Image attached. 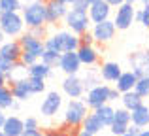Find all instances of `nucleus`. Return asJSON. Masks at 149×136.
I'll list each match as a JSON object with an SVG mask.
<instances>
[{"instance_id":"37","label":"nucleus","mask_w":149,"mask_h":136,"mask_svg":"<svg viewBox=\"0 0 149 136\" xmlns=\"http://www.w3.org/2000/svg\"><path fill=\"white\" fill-rule=\"evenodd\" d=\"M38 61H40V59H38L36 55H32V53H26V51H23V55H21V59H19V63H21L23 66H26V68H29V66H32L34 63H38Z\"/></svg>"},{"instance_id":"48","label":"nucleus","mask_w":149,"mask_h":136,"mask_svg":"<svg viewBox=\"0 0 149 136\" xmlns=\"http://www.w3.org/2000/svg\"><path fill=\"white\" fill-rule=\"evenodd\" d=\"M6 119H8V115L4 114V110H0V130H2V127H4V123H6Z\"/></svg>"},{"instance_id":"34","label":"nucleus","mask_w":149,"mask_h":136,"mask_svg":"<svg viewBox=\"0 0 149 136\" xmlns=\"http://www.w3.org/2000/svg\"><path fill=\"white\" fill-rule=\"evenodd\" d=\"M115 123H123V125H130V112L125 110L123 106L117 108L115 110V119H113Z\"/></svg>"},{"instance_id":"56","label":"nucleus","mask_w":149,"mask_h":136,"mask_svg":"<svg viewBox=\"0 0 149 136\" xmlns=\"http://www.w3.org/2000/svg\"><path fill=\"white\" fill-rule=\"evenodd\" d=\"M0 136H8V134H4V130H0Z\"/></svg>"},{"instance_id":"5","label":"nucleus","mask_w":149,"mask_h":136,"mask_svg":"<svg viewBox=\"0 0 149 136\" xmlns=\"http://www.w3.org/2000/svg\"><path fill=\"white\" fill-rule=\"evenodd\" d=\"M64 27L70 30V32L81 36V34H85V32L91 30L93 23H91V19H89L87 11H79V10L70 8L68 13H66V17H64Z\"/></svg>"},{"instance_id":"17","label":"nucleus","mask_w":149,"mask_h":136,"mask_svg":"<svg viewBox=\"0 0 149 136\" xmlns=\"http://www.w3.org/2000/svg\"><path fill=\"white\" fill-rule=\"evenodd\" d=\"M76 53L81 61V66H95L100 61V51L95 45H79Z\"/></svg>"},{"instance_id":"26","label":"nucleus","mask_w":149,"mask_h":136,"mask_svg":"<svg viewBox=\"0 0 149 136\" xmlns=\"http://www.w3.org/2000/svg\"><path fill=\"white\" fill-rule=\"evenodd\" d=\"M26 72H29V77H42V80H47L51 74H53V68H51L49 64L38 61V63L32 64V66L26 68Z\"/></svg>"},{"instance_id":"27","label":"nucleus","mask_w":149,"mask_h":136,"mask_svg":"<svg viewBox=\"0 0 149 136\" xmlns=\"http://www.w3.org/2000/svg\"><path fill=\"white\" fill-rule=\"evenodd\" d=\"M13 104H15V98H13L11 89L8 85L0 87V110H10Z\"/></svg>"},{"instance_id":"12","label":"nucleus","mask_w":149,"mask_h":136,"mask_svg":"<svg viewBox=\"0 0 149 136\" xmlns=\"http://www.w3.org/2000/svg\"><path fill=\"white\" fill-rule=\"evenodd\" d=\"M62 93H64L68 98H81L85 95V85H83V80H81L77 74L74 76H66L62 80Z\"/></svg>"},{"instance_id":"7","label":"nucleus","mask_w":149,"mask_h":136,"mask_svg":"<svg viewBox=\"0 0 149 136\" xmlns=\"http://www.w3.org/2000/svg\"><path fill=\"white\" fill-rule=\"evenodd\" d=\"M115 23L113 19H108V21H102V23H95L91 27V34L95 38V44H100V45H106L115 38Z\"/></svg>"},{"instance_id":"14","label":"nucleus","mask_w":149,"mask_h":136,"mask_svg":"<svg viewBox=\"0 0 149 136\" xmlns=\"http://www.w3.org/2000/svg\"><path fill=\"white\" fill-rule=\"evenodd\" d=\"M89 19H91V23L95 25V23H102V21H108V19H111V13H113V8L109 6L106 0H98V2L91 4L89 6Z\"/></svg>"},{"instance_id":"11","label":"nucleus","mask_w":149,"mask_h":136,"mask_svg":"<svg viewBox=\"0 0 149 136\" xmlns=\"http://www.w3.org/2000/svg\"><path fill=\"white\" fill-rule=\"evenodd\" d=\"M8 87L11 89L13 93V98L19 100V102H25L32 96V91H30V83H29V77H10L8 81Z\"/></svg>"},{"instance_id":"53","label":"nucleus","mask_w":149,"mask_h":136,"mask_svg":"<svg viewBox=\"0 0 149 136\" xmlns=\"http://www.w3.org/2000/svg\"><path fill=\"white\" fill-rule=\"evenodd\" d=\"M61 2H64L66 6H72V4H74V2H77V0H61Z\"/></svg>"},{"instance_id":"6","label":"nucleus","mask_w":149,"mask_h":136,"mask_svg":"<svg viewBox=\"0 0 149 136\" xmlns=\"http://www.w3.org/2000/svg\"><path fill=\"white\" fill-rule=\"evenodd\" d=\"M83 102L87 104L89 110H96V108L104 106V104L109 102V85H102L98 83L96 87L85 91V96H83Z\"/></svg>"},{"instance_id":"50","label":"nucleus","mask_w":149,"mask_h":136,"mask_svg":"<svg viewBox=\"0 0 149 136\" xmlns=\"http://www.w3.org/2000/svg\"><path fill=\"white\" fill-rule=\"evenodd\" d=\"M128 4H138V2H142V4H149V0H127Z\"/></svg>"},{"instance_id":"15","label":"nucleus","mask_w":149,"mask_h":136,"mask_svg":"<svg viewBox=\"0 0 149 136\" xmlns=\"http://www.w3.org/2000/svg\"><path fill=\"white\" fill-rule=\"evenodd\" d=\"M130 68L132 72L138 77L142 76H149V49H143V51H136L130 55Z\"/></svg>"},{"instance_id":"20","label":"nucleus","mask_w":149,"mask_h":136,"mask_svg":"<svg viewBox=\"0 0 149 136\" xmlns=\"http://www.w3.org/2000/svg\"><path fill=\"white\" fill-rule=\"evenodd\" d=\"M0 55L19 63V59H21V55H23V47H21V44H19V40H6L0 45Z\"/></svg>"},{"instance_id":"2","label":"nucleus","mask_w":149,"mask_h":136,"mask_svg":"<svg viewBox=\"0 0 149 136\" xmlns=\"http://www.w3.org/2000/svg\"><path fill=\"white\" fill-rule=\"evenodd\" d=\"M21 15L26 30L47 25V10H45V2H42V0H32L29 4H23Z\"/></svg>"},{"instance_id":"9","label":"nucleus","mask_w":149,"mask_h":136,"mask_svg":"<svg viewBox=\"0 0 149 136\" xmlns=\"http://www.w3.org/2000/svg\"><path fill=\"white\" fill-rule=\"evenodd\" d=\"M61 108H62V95L57 91H49L45 93L44 100L40 104V114L44 117H55L61 112Z\"/></svg>"},{"instance_id":"19","label":"nucleus","mask_w":149,"mask_h":136,"mask_svg":"<svg viewBox=\"0 0 149 136\" xmlns=\"http://www.w3.org/2000/svg\"><path fill=\"white\" fill-rule=\"evenodd\" d=\"M100 77L104 81H108V83H115L117 80H119V76L123 74V70H121L119 63H113V61H106V63H102L100 66Z\"/></svg>"},{"instance_id":"51","label":"nucleus","mask_w":149,"mask_h":136,"mask_svg":"<svg viewBox=\"0 0 149 136\" xmlns=\"http://www.w3.org/2000/svg\"><path fill=\"white\" fill-rule=\"evenodd\" d=\"M6 40H8V38H6V34H4V32H2V29H0V45H2Z\"/></svg>"},{"instance_id":"21","label":"nucleus","mask_w":149,"mask_h":136,"mask_svg":"<svg viewBox=\"0 0 149 136\" xmlns=\"http://www.w3.org/2000/svg\"><path fill=\"white\" fill-rule=\"evenodd\" d=\"M2 130H4V134H8V136H21L25 133V121H23L19 115H8Z\"/></svg>"},{"instance_id":"58","label":"nucleus","mask_w":149,"mask_h":136,"mask_svg":"<svg viewBox=\"0 0 149 136\" xmlns=\"http://www.w3.org/2000/svg\"><path fill=\"white\" fill-rule=\"evenodd\" d=\"M0 15H2V8H0Z\"/></svg>"},{"instance_id":"42","label":"nucleus","mask_w":149,"mask_h":136,"mask_svg":"<svg viewBox=\"0 0 149 136\" xmlns=\"http://www.w3.org/2000/svg\"><path fill=\"white\" fill-rule=\"evenodd\" d=\"M70 8H74V10H79V11H89V4L85 2V0H77V2H74Z\"/></svg>"},{"instance_id":"46","label":"nucleus","mask_w":149,"mask_h":136,"mask_svg":"<svg viewBox=\"0 0 149 136\" xmlns=\"http://www.w3.org/2000/svg\"><path fill=\"white\" fill-rule=\"evenodd\" d=\"M106 2H108V4H109L111 8H119L121 4H125L127 0H106Z\"/></svg>"},{"instance_id":"41","label":"nucleus","mask_w":149,"mask_h":136,"mask_svg":"<svg viewBox=\"0 0 149 136\" xmlns=\"http://www.w3.org/2000/svg\"><path fill=\"white\" fill-rule=\"evenodd\" d=\"M79 44H81V45H95V38H93L91 30L79 36Z\"/></svg>"},{"instance_id":"10","label":"nucleus","mask_w":149,"mask_h":136,"mask_svg":"<svg viewBox=\"0 0 149 136\" xmlns=\"http://www.w3.org/2000/svg\"><path fill=\"white\" fill-rule=\"evenodd\" d=\"M17 40H19V44H21L23 51L32 53V55H36V57H38V59H42V55H44V51H45V44H44V40H40V38L32 36L29 30H25V32H23L21 36L17 38Z\"/></svg>"},{"instance_id":"13","label":"nucleus","mask_w":149,"mask_h":136,"mask_svg":"<svg viewBox=\"0 0 149 136\" xmlns=\"http://www.w3.org/2000/svg\"><path fill=\"white\" fill-rule=\"evenodd\" d=\"M45 10H47V25H57V23L64 21L70 6H66L61 0H47L45 2Z\"/></svg>"},{"instance_id":"47","label":"nucleus","mask_w":149,"mask_h":136,"mask_svg":"<svg viewBox=\"0 0 149 136\" xmlns=\"http://www.w3.org/2000/svg\"><path fill=\"white\" fill-rule=\"evenodd\" d=\"M8 81H10V76H6L4 72H0V87H4V85H8Z\"/></svg>"},{"instance_id":"3","label":"nucleus","mask_w":149,"mask_h":136,"mask_svg":"<svg viewBox=\"0 0 149 136\" xmlns=\"http://www.w3.org/2000/svg\"><path fill=\"white\" fill-rule=\"evenodd\" d=\"M0 29L6 34L8 40H17L26 29L21 11H2V15H0Z\"/></svg>"},{"instance_id":"8","label":"nucleus","mask_w":149,"mask_h":136,"mask_svg":"<svg viewBox=\"0 0 149 136\" xmlns=\"http://www.w3.org/2000/svg\"><path fill=\"white\" fill-rule=\"evenodd\" d=\"M134 15H136V8L134 4H121L119 8H115V13H113V23H115V29L117 30H127L132 27L134 21Z\"/></svg>"},{"instance_id":"45","label":"nucleus","mask_w":149,"mask_h":136,"mask_svg":"<svg viewBox=\"0 0 149 136\" xmlns=\"http://www.w3.org/2000/svg\"><path fill=\"white\" fill-rule=\"evenodd\" d=\"M21 136H44V133L40 129H32V130H25Z\"/></svg>"},{"instance_id":"1","label":"nucleus","mask_w":149,"mask_h":136,"mask_svg":"<svg viewBox=\"0 0 149 136\" xmlns=\"http://www.w3.org/2000/svg\"><path fill=\"white\" fill-rule=\"evenodd\" d=\"M45 49H51V51H58V53H66V51H77L79 47V36L74 32H70L68 29L64 30H57V32L49 34L44 40Z\"/></svg>"},{"instance_id":"31","label":"nucleus","mask_w":149,"mask_h":136,"mask_svg":"<svg viewBox=\"0 0 149 136\" xmlns=\"http://www.w3.org/2000/svg\"><path fill=\"white\" fill-rule=\"evenodd\" d=\"M134 21H136V23H142L146 29H149V4H143V8L136 10Z\"/></svg>"},{"instance_id":"52","label":"nucleus","mask_w":149,"mask_h":136,"mask_svg":"<svg viewBox=\"0 0 149 136\" xmlns=\"http://www.w3.org/2000/svg\"><path fill=\"white\" fill-rule=\"evenodd\" d=\"M138 136H149V129L146 127V129H142V133H140Z\"/></svg>"},{"instance_id":"36","label":"nucleus","mask_w":149,"mask_h":136,"mask_svg":"<svg viewBox=\"0 0 149 136\" xmlns=\"http://www.w3.org/2000/svg\"><path fill=\"white\" fill-rule=\"evenodd\" d=\"M83 80V85H85V91H89V89H93V87H96V85L100 83V77L96 76V74H93V72H89L85 77H81Z\"/></svg>"},{"instance_id":"54","label":"nucleus","mask_w":149,"mask_h":136,"mask_svg":"<svg viewBox=\"0 0 149 136\" xmlns=\"http://www.w3.org/2000/svg\"><path fill=\"white\" fill-rule=\"evenodd\" d=\"M11 110H13V112H17V110H19V100H15V104L11 106Z\"/></svg>"},{"instance_id":"28","label":"nucleus","mask_w":149,"mask_h":136,"mask_svg":"<svg viewBox=\"0 0 149 136\" xmlns=\"http://www.w3.org/2000/svg\"><path fill=\"white\" fill-rule=\"evenodd\" d=\"M19 68V63H15V61L11 59H6V57L0 55V72H4L6 76H13V72Z\"/></svg>"},{"instance_id":"33","label":"nucleus","mask_w":149,"mask_h":136,"mask_svg":"<svg viewBox=\"0 0 149 136\" xmlns=\"http://www.w3.org/2000/svg\"><path fill=\"white\" fill-rule=\"evenodd\" d=\"M29 83L32 95H42L45 91V80H42V77H29Z\"/></svg>"},{"instance_id":"30","label":"nucleus","mask_w":149,"mask_h":136,"mask_svg":"<svg viewBox=\"0 0 149 136\" xmlns=\"http://www.w3.org/2000/svg\"><path fill=\"white\" fill-rule=\"evenodd\" d=\"M134 91L138 93L142 98H149V76H142V77H138Z\"/></svg>"},{"instance_id":"40","label":"nucleus","mask_w":149,"mask_h":136,"mask_svg":"<svg viewBox=\"0 0 149 136\" xmlns=\"http://www.w3.org/2000/svg\"><path fill=\"white\" fill-rule=\"evenodd\" d=\"M25 130H32V129H40V121L36 117H25Z\"/></svg>"},{"instance_id":"23","label":"nucleus","mask_w":149,"mask_h":136,"mask_svg":"<svg viewBox=\"0 0 149 136\" xmlns=\"http://www.w3.org/2000/svg\"><path fill=\"white\" fill-rule=\"evenodd\" d=\"M93 114L98 117V121L102 123L104 127H111L113 119H115V108L111 106V104H104V106L96 108V110H93Z\"/></svg>"},{"instance_id":"43","label":"nucleus","mask_w":149,"mask_h":136,"mask_svg":"<svg viewBox=\"0 0 149 136\" xmlns=\"http://www.w3.org/2000/svg\"><path fill=\"white\" fill-rule=\"evenodd\" d=\"M121 98V93L117 91L115 87H109V102H115V100Z\"/></svg>"},{"instance_id":"49","label":"nucleus","mask_w":149,"mask_h":136,"mask_svg":"<svg viewBox=\"0 0 149 136\" xmlns=\"http://www.w3.org/2000/svg\"><path fill=\"white\" fill-rule=\"evenodd\" d=\"M74 136H95V134H89V133H85V130H81V129H76L74 130Z\"/></svg>"},{"instance_id":"29","label":"nucleus","mask_w":149,"mask_h":136,"mask_svg":"<svg viewBox=\"0 0 149 136\" xmlns=\"http://www.w3.org/2000/svg\"><path fill=\"white\" fill-rule=\"evenodd\" d=\"M61 55H62V53H58V51H51V49H45L40 61H42V63H45V64H49L51 68H55V66H58Z\"/></svg>"},{"instance_id":"57","label":"nucleus","mask_w":149,"mask_h":136,"mask_svg":"<svg viewBox=\"0 0 149 136\" xmlns=\"http://www.w3.org/2000/svg\"><path fill=\"white\" fill-rule=\"evenodd\" d=\"M123 136H134V134H128V133H127V134H123Z\"/></svg>"},{"instance_id":"55","label":"nucleus","mask_w":149,"mask_h":136,"mask_svg":"<svg viewBox=\"0 0 149 136\" xmlns=\"http://www.w3.org/2000/svg\"><path fill=\"white\" fill-rule=\"evenodd\" d=\"M85 2L89 4V6H91V4H95V2H98V0H85Z\"/></svg>"},{"instance_id":"39","label":"nucleus","mask_w":149,"mask_h":136,"mask_svg":"<svg viewBox=\"0 0 149 136\" xmlns=\"http://www.w3.org/2000/svg\"><path fill=\"white\" fill-rule=\"evenodd\" d=\"M109 130H111V134H115V136H123V134H127L128 125H123V123H115V121H113L111 127H109Z\"/></svg>"},{"instance_id":"25","label":"nucleus","mask_w":149,"mask_h":136,"mask_svg":"<svg viewBox=\"0 0 149 136\" xmlns=\"http://www.w3.org/2000/svg\"><path fill=\"white\" fill-rule=\"evenodd\" d=\"M79 129H81V130H85V133H89V134H98L102 129H106V127L98 121V117H96L93 112H89L87 117L83 119V123H81Z\"/></svg>"},{"instance_id":"38","label":"nucleus","mask_w":149,"mask_h":136,"mask_svg":"<svg viewBox=\"0 0 149 136\" xmlns=\"http://www.w3.org/2000/svg\"><path fill=\"white\" fill-rule=\"evenodd\" d=\"M29 32L32 34V36L40 38V40H45V38L49 36V32H47V25H44V27H34V29H29Z\"/></svg>"},{"instance_id":"32","label":"nucleus","mask_w":149,"mask_h":136,"mask_svg":"<svg viewBox=\"0 0 149 136\" xmlns=\"http://www.w3.org/2000/svg\"><path fill=\"white\" fill-rule=\"evenodd\" d=\"M2 11H21L23 10V0H0Z\"/></svg>"},{"instance_id":"44","label":"nucleus","mask_w":149,"mask_h":136,"mask_svg":"<svg viewBox=\"0 0 149 136\" xmlns=\"http://www.w3.org/2000/svg\"><path fill=\"white\" fill-rule=\"evenodd\" d=\"M127 133H128V134H134V136H138L140 133H142V127H138V125H132V123H130V125H128V130H127Z\"/></svg>"},{"instance_id":"18","label":"nucleus","mask_w":149,"mask_h":136,"mask_svg":"<svg viewBox=\"0 0 149 136\" xmlns=\"http://www.w3.org/2000/svg\"><path fill=\"white\" fill-rule=\"evenodd\" d=\"M136 81H138V76H136L132 70H125V72L119 76V80L113 83V87H115L117 91L123 95V93H130V91H134Z\"/></svg>"},{"instance_id":"22","label":"nucleus","mask_w":149,"mask_h":136,"mask_svg":"<svg viewBox=\"0 0 149 136\" xmlns=\"http://www.w3.org/2000/svg\"><path fill=\"white\" fill-rule=\"evenodd\" d=\"M130 123H132V125L142 127V129L149 127V106L146 102H143L142 106H138L136 110L130 112Z\"/></svg>"},{"instance_id":"59","label":"nucleus","mask_w":149,"mask_h":136,"mask_svg":"<svg viewBox=\"0 0 149 136\" xmlns=\"http://www.w3.org/2000/svg\"><path fill=\"white\" fill-rule=\"evenodd\" d=\"M42 2H47V0H42Z\"/></svg>"},{"instance_id":"16","label":"nucleus","mask_w":149,"mask_h":136,"mask_svg":"<svg viewBox=\"0 0 149 136\" xmlns=\"http://www.w3.org/2000/svg\"><path fill=\"white\" fill-rule=\"evenodd\" d=\"M58 70L66 74V76H74L81 70V61L77 57L76 51H66L61 55V61H58Z\"/></svg>"},{"instance_id":"4","label":"nucleus","mask_w":149,"mask_h":136,"mask_svg":"<svg viewBox=\"0 0 149 136\" xmlns=\"http://www.w3.org/2000/svg\"><path fill=\"white\" fill-rule=\"evenodd\" d=\"M87 114L89 108L83 102V98H70L64 108V125L70 129H79Z\"/></svg>"},{"instance_id":"35","label":"nucleus","mask_w":149,"mask_h":136,"mask_svg":"<svg viewBox=\"0 0 149 136\" xmlns=\"http://www.w3.org/2000/svg\"><path fill=\"white\" fill-rule=\"evenodd\" d=\"M70 127H61V129H49V130H44V136H74V130L76 129H72V133H70Z\"/></svg>"},{"instance_id":"24","label":"nucleus","mask_w":149,"mask_h":136,"mask_svg":"<svg viewBox=\"0 0 149 136\" xmlns=\"http://www.w3.org/2000/svg\"><path fill=\"white\" fill-rule=\"evenodd\" d=\"M121 106L125 108V110H128V112H132V110H136L138 106H142L143 104V98L138 95L136 91H130V93H123L121 95Z\"/></svg>"}]
</instances>
